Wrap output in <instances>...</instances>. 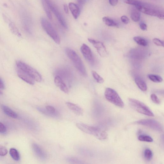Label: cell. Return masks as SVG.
<instances>
[{
    "mask_svg": "<svg viewBox=\"0 0 164 164\" xmlns=\"http://www.w3.org/2000/svg\"><path fill=\"white\" fill-rule=\"evenodd\" d=\"M148 77L150 80L155 83L161 82L163 81L162 78L158 75L149 74L148 75Z\"/></svg>",
    "mask_w": 164,
    "mask_h": 164,
    "instance_id": "26",
    "label": "cell"
},
{
    "mask_svg": "<svg viewBox=\"0 0 164 164\" xmlns=\"http://www.w3.org/2000/svg\"><path fill=\"white\" fill-rule=\"evenodd\" d=\"M129 102L131 106L138 112L149 116H154L152 111L143 103L132 98H129Z\"/></svg>",
    "mask_w": 164,
    "mask_h": 164,
    "instance_id": "3",
    "label": "cell"
},
{
    "mask_svg": "<svg viewBox=\"0 0 164 164\" xmlns=\"http://www.w3.org/2000/svg\"><path fill=\"white\" fill-rule=\"evenodd\" d=\"M140 11L137 10H133L131 13V17L132 20L135 22H138L140 19Z\"/></svg>",
    "mask_w": 164,
    "mask_h": 164,
    "instance_id": "23",
    "label": "cell"
},
{
    "mask_svg": "<svg viewBox=\"0 0 164 164\" xmlns=\"http://www.w3.org/2000/svg\"><path fill=\"white\" fill-rule=\"evenodd\" d=\"M104 96L110 102L115 106L123 108L124 106L123 102L117 92L113 89L107 88L105 91Z\"/></svg>",
    "mask_w": 164,
    "mask_h": 164,
    "instance_id": "4",
    "label": "cell"
},
{
    "mask_svg": "<svg viewBox=\"0 0 164 164\" xmlns=\"http://www.w3.org/2000/svg\"><path fill=\"white\" fill-rule=\"evenodd\" d=\"M65 104L68 108L75 115L78 116L83 115V109L77 105L70 102H67Z\"/></svg>",
    "mask_w": 164,
    "mask_h": 164,
    "instance_id": "16",
    "label": "cell"
},
{
    "mask_svg": "<svg viewBox=\"0 0 164 164\" xmlns=\"http://www.w3.org/2000/svg\"><path fill=\"white\" fill-rule=\"evenodd\" d=\"M9 26L10 31L13 34L19 37H21V35L20 33V32L14 23L10 22Z\"/></svg>",
    "mask_w": 164,
    "mask_h": 164,
    "instance_id": "21",
    "label": "cell"
},
{
    "mask_svg": "<svg viewBox=\"0 0 164 164\" xmlns=\"http://www.w3.org/2000/svg\"><path fill=\"white\" fill-rule=\"evenodd\" d=\"M65 53L73 63L75 67L83 76H87V73L83 62L79 56L73 50L69 48L65 49Z\"/></svg>",
    "mask_w": 164,
    "mask_h": 164,
    "instance_id": "2",
    "label": "cell"
},
{
    "mask_svg": "<svg viewBox=\"0 0 164 164\" xmlns=\"http://www.w3.org/2000/svg\"><path fill=\"white\" fill-rule=\"evenodd\" d=\"M135 82L137 86L141 90L145 91L147 90L148 87L147 84L142 78L137 77L135 78Z\"/></svg>",
    "mask_w": 164,
    "mask_h": 164,
    "instance_id": "18",
    "label": "cell"
},
{
    "mask_svg": "<svg viewBox=\"0 0 164 164\" xmlns=\"http://www.w3.org/2000/svg\"><path fill=\"white\" fill-rule=\"evenodd\" d=\"M2 108L4 113L6 115L13 118H17L18 115L17 114L9 107L3 105Z\"/></svg>",
    "mask_w": 164,
    "mask_h": 164,
    "instance_id": "19",
    "label": "cell"
},
{
    "mask_svg": "<svg viewBox=\"0 0 164 164\" xmlns=\"http://www.w3.org/2000/svg\"><path fill=\"white\" fill-rule=\"evenodd\" d=\"M45 1L50 9L53 12L62 27L65 29H67L68 27L66 22L56 6L51 0H45Z\"/></svg>",
    "mask_w": 164,
    "mask_h": 164,
    "instance_id": "9",
    "label": "cell"
},
{
    "mask_svg": "<svg viewBox=\"0 0 164 164\" xmlns=\"http://www.w3.org/2000/svg\"><path fill=\"white\" fill-rule=\"evenodd\" d=\"M137 124L150 128L159 132H162L163 128L162 125L158 122L151 119H142L138 121Z\"/></svg>",
    "mask_w": 164,
    "mask_h": 164,
    "instance_id": "7",
    "label": "cell"
},
{
    "mask_svg": "<svg viewBox=\"0 0 164 164\" xmlns=\"http://www.w3.org/2000/svg\"><path fill=\"white\" fill-rule=\"evenodd\" d=\"M81 51L85 59L91 63L94 62V58L91 49L86 44H83L81 48Z\"/></svg>",
    "mask_w": 164,
    "mask_h": 164,
    "instance_id": "12",
    "label": "cell"
},
{
    "mask_svg": "<svg viewBox=\"0 0 164 164\" xmlns=\"http://www.w3.org/2000/svg\"><path fill=\"white\" fill-rule=\"evenodd\" d=\"M54 82L56 86L64 93H69V89L67 85L60 76L56 75L55 77Z\"/></svg>",
    "mask_w": 164,
    "mask_h": 164,
    "instance_id": "15",
    "label": "cell"
},
{
    "mask_svg": "<svg viewBox=\"0 0 164 164\" xmlns=\"http://www.w3.org/2000/svg\"><path fill=\"white\" fill-rule=\"evenodd\" d=\"M133 40L138 44L143 46H146L148 45V42L145 39L141 37H135L133 38Z\"/></svg>",
    "mask_w": 164,
    "mask_h": 164,
    "instance_id": "24",
    "label": "cell"
},
{
    "mask_svg": "<svg viewBox=\"0 0 164 164\" xmlns=\"http://www.w3.org/2000/svg\"><path fill=\"white\" fill-rule=\"evenodd\" d=\"M5 85L2 81L0 78V89H5Z\"/></svg>",
    "mask_w": 164,
    "mask_h": 164,
    "instance_id": "41",
    "label": "cell"
},
{
    "mask_svg": "<svg viewBox=\"0 0 164 164\" xmlns=\"http://www.w3.org/2000/svg\"><path fill=\"white\" fill-rule=\"evenodd\" d=\"M76 126L83 133L94 136L98 139L103 140L107 138V133L99 128L81 123H77Z\"/></svg>",
    "mask_w": 164,
    "mask_h": 164,
    "instance_id": "1",
    "label": "cell"
},
{
    "mask_svg": "<svg viewBox=\"0 0 164 164\" xmlns=\"http://www.w3.org/2000/svg\"><path fill=\"white\" fill-rule=\"evenodd\" d=\"M123 1L125 3L135 6L142 4L141 2L135 0H123Z\"/></svg>",
    "mask_w": 164,
    "mask_h": 164,
    "instance_id": "31",
    "label": "cell"
},
{
    "mask_svg": "<svg viewBox=\"0 0 164 164\" xmlns=\"http://www.w3.org/2000/svg\"><path fill=\"white\" fill-rule=\"evenodd\" d=\"M122 22L125 24H128L129 22V19L126 16H123L121 17Z\"/></svg>",
    "mask_w": 164,
    "mask_h": 164,
    "instance_id": "35",
    "label": "cell"
},
{
    "mask_svg": "<svg viewBox=\"0 0 164 164\" xmlns=\"http://www.w3.org/2000/svg\"><path fill=\"white\" fill-rule=\"evenodd\" d=\"M140 29L143 31H146L147 29V25L144 23H142L140 25Z\"/></svg>",
    "mask_w": 164,
    "mask_h": 164,
    "instance_id": "37",
    "label": "cell"
},
{
    "mask_svg": "<svg viewBox=\"0 0 164 164\" xmlns=\"http://www.w3.org/2000/svg\"><path fill=\"white\" fill-rule=\"evenodd\" d=\"M110 4L113 6H116L118 2V0H109Z\"/></svg>",
    "mask_w": 164,
    "mask_h": 164,
    "instance_id": "38",
    "label": "cell"
},
{
    "mask_svg": "<svg viewBox=\"0 0 164 164\" xmlns=\"http://www.w3.org/2000/svg\"><path fill=\"white\" fill-rule=\"evenodd\" d=\"M37 109L42 114L50 117L56 118L60 116V113L57 110L51 106H47L46 109L38 107Z\"/></svg>",
    "mask_w": 164,
    "mask_h": 164,
    "instance_id": "11",
    "label": "cell"
},
{
    "mask_svg": "<svg viewBox=\"0 0 164 164\" xmlns=\"http://www.w3.org/2000/svg\"><path fill=\"white\" fill-rule=\"evenodd\" d=\"M10 154L12 159L16 161L20 159V156L18 151L15 148H11L10 150Z\"/></svg>",
    "mask_w": 164,
    "mask_h": 164,
    "instance_id": "25",
    "label": "cell"
},
{
    "mask_svg": "<svg viewBox=\"0 0 164 164\" xmlns=\"http://www.w3.org/2000/svg\"><path fill=\"white\" fill-rule=\"evenodd\" d=\"M153 42L156 45L164 47V42L159 39L157 38H154L153 39Z\"/></svg>",
    "mask_w": 164,
    "mask_h": 164,
    "instance_id": "34",
    "label": "cell"
},
{
    "mask_svg": "<svg viewBox=\"0 0 164 164\" xmlns=\"http://www.w3.org/2000/svg\"><path fill=\"white\" fill-rule=\"evenodd\" d=\"M64 12L66 14H68L69 11L68 9V6L67 4H65L64 5Z\"/></svg>",
    "mask_w": 164,
    "mask_h": 164,
    "instance_id": "40",
    "label": "cell"
},
{
    "mask_svg": "<svg viewBox=\"0 0 164 164\" xmlns=\"http://www.w3.org/2000/svg\"><path fill=\"white\" fill-rule=\"evenodd\" d=\"M8 151L6 148L2 146H0V155L4 156L8 154Z\"/></svg>",
    "mask_w": 164,
    "mask_h": 164,
    "instance_id": "33",
    "label": "cell"
},
{
    "mask_svg": "<svg viewBox=\"0 0 164 164\" xmlns=\"http://www.w3.org/2000/svg\"><path fill=\"white\" fill-rule=\"evenodd\" d=\"M92 74L93 78L96 81L99 83H103L104 82L103 78L98 75L96 71H92Z\"/></svg>",
    "mask_w": 164,
    "mask_h": 164,
    "instance_id": "29",
    "label": "cell"
},
{
    "mask_svg": "<svg viewBox=\"0 0 164 164\" xmlns=\"http://www.w3.org/2000/svg\"><path fill=\"white\" fill-rule=\"evenodd\" d=\"M69 8L75 19H77L80 15V10L78 6L74 3L69 4Z\"/></svg>",
    "mask_w": 164,
    "mask_h": 164,
    "instance_id": "17",
    "label": "cell"
},
{
    "mask_svg": "<svg viewBox=\"0 0 164 164\" xmlns=\"http://www.w3.org/2000/svg\"><path fill=\"white\" fill-rule=\"evenodd\" d=\"M6 131V128L4 125L0 122V133H3Z\"/></svg>",
    "mask_w": 164,
    "mask_h": 164,
    "instance_id": "36",
    "label": "cell"
},
{
    "mask_svg": "<svg viewBox=\"0 0 164 164\" xmlns=\"http://www.w3.org/2000/svg\"><path fill=\"white\" fill-rule=\"evenodd\" d=\"M137 9L143 13L150 16L157 17L160 19H164L163 12L159 10L147 7L143 4L135 6Z\"/></svg>",
    "mask_w": 164,
    "mask_h": 164,
    "instance_id": "8",
    "label": "cell"
},
{
    "mask_svg": "<svg viewBox=\"0 0 164 164\" xmlns=\"http://www.w3.org/2000/svg\"><path fill=\"white\" fill-rule=\"evenodd\" d=\"M88 40L93 45V46L96 49L98 53L101 57H104L108 55V52L106 47L102 42L89 38L88 39Z\"/></svg>",
    "mask_w": 164,
    "mask_h": 164,
    "instance_id": "10",
    "label": "cell"
},
{
    "mask_svg": "<svg viewBox=\"0 0 164 164\" xmlns=\"http://www.w3.org/2000/svg\"><path fill=\"white\" fill-rule=\"evenodd\" d=\"M43 4L44 10L47 16L50 20H52V16L50 11V9L48 5L45 2V0H43Z\"/></svg>",
    "mask_w": 164,
    "mask_h": 164,
    "instance_id": "30",
    "label": "cell"
},
{
    "mask_svg": "<svg viewBox=\"0 0 164 164\" xmlns=\"http://www.w3.org/2000/svg\"><path fill=\"white\" fill-rule=\"evenodd\" d=\"M66 161L71 164H82L84 162L82 160L75 157H68L66 159Z\"/></svg>",
    "mask_w": 164,
    "mask_h": 164,
    "instance_id": "27",
    "label": "cell"
},
{
    "mask_svg": "<svg viewBox=\"0 0 164 164\" xmlns=\"http://www.w3.org/2000/svg\"><path fill=\"white\" fill-rule=\"evenodd\" d=\"M144 158L148 161L151 160L153 157V153L151 150L149 148H146L144 151Z\"/></svg>",
    "mask_w": 164,
    "mask_h": 164,
    "instance_id": "22",
    "label": "cell"
},
{
    "mask_svg": "<svg viewBox=\"0 0 164 164\" xmlns=\"http://www.w3.org/2000/svg\"><path fill=\"white\" fill-rule=\"evenodd\" d=\"M16 64V67L23 70L35 81L38 82H40L42 81L41 75L34 68L21 61H17Z\"/></svg>",
    "mask_w": 164,
    "mask_h": 164,
    "instance_id": "5",
    "label": "cell"
},
{
    "mask_svg": "<svg viewBox=\"0 0 164 164\" xmlns=\"http://www.w3.org/2000/svg\"><path fill=\"white\" fill-rule=\"evenodd\" d=\"M150 97L151 99L154 103L157 104H160V101L155 94H152L151 95Z\"/></svg>",
    "mask_w": 164,
    "mask_h": 164,
    "instance_id": "32",
    "label": "cell"
},
{
    "mask_svg": "<svg viewBox=\"0 0 164 164\" xmlns=\"http://www.w3.org/2000/svg\"><path fill=\"white\" fill-rule=\"evenodd\" d=\"M87 0H77L78 4L82 5H84L87 2Z\"/></svg>",
    "mask_w": 164,
    "mask_h": 164,
    "instance_id": "39",
    "label": "cell"
},
{
    "mask_svg": "<svg viewBox=\"0 0 164 164\" xmlns=\"http://www.w3.org/2000/svg\"><path fill=\"white\" fill-rule=\"evenodd\" d=\"M33 150L38 158L41 160L46 159L47 155L45 151L41 147L36 143H33L32 145Z\"/></svg>",
    "mask_w": 164,
    "mask_h": 164,
    "instance_id": "14",
    "label": "cell"
},
{
    "mask_svg": "<svg viewBox=\"0 0 164 164\" xmlns=\"http://www.w3.org/2000/svg\"><path fill=\"white\" fill-rule=\"evenodd\" d=\"M42 27L48 35L58 44L60 43V39L57 32L51 24L45 18L41 19Z\"/></svg>",
    "mask_w": 164,
    "mask_h": 164,
    "instance_id": "6",
    "label": "cell"
},
{
    "mask_svg": "<svg viewBox=\"0 0 164 164\" xmlns=\"http://www.w3.org/2000/svg\"><path fill=\"white\" fill-rule=\"evenodd\" d=\"M138 139L139 140L143 142H153V141L151 137L148 135H140Z\"/></svg>",
    "mask_w": 164,
    "mask_h": 164,
    "instance_id": "28",
    "label": "cell"
},
{
    "mask_svg": "<svg viewBox=\"0 0 164 164\" xmlns=\"http://www.w3.org/2000/svg\"><path fill=\"white\" fill-rule=\"evenodd\" d=\"M3 94V93L2 92V91L0 90V95H2Z\"/></svg>",
    "mask_w": 164,
    "mask_h": 164,
    "instance_id": "42",
    "label": "cell"
},
{
    "mask_svg": "<svg viewBox=\"0 0 164 164\" xmlns=\"http://www.w3.org/2000/svg\"><path fill=\"white\" fill-rule=\"evenodd\" d=\"M102 20L105 24L108 27H118V24L112 19L109 17H104L103 18Z\"/></svg>",
    "mask_w": 164,
    "mask_h": 164,
    "instance_id": "20",
    "label": "cell"
},
{
    "mask_svg": "<svg viewBox=\"0 0 164 164\" xmlns=\"http://www.w3.org/2000/svg\"><path fill=\"white\" fill-rule=\"evenodd\" d=\"M16 70L18 76L23 80L31 85L35 84V81L25 72L17 67Z\"/></svg>",
    "mask_w": 164,
    "mask_h": 164,
    "instance_id": "13",
    "label": "cell"
}]
</instances>
